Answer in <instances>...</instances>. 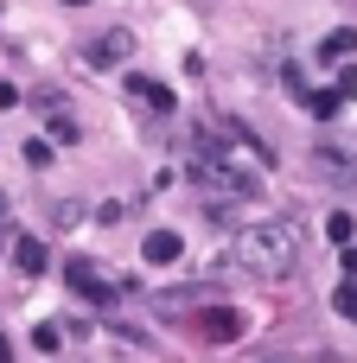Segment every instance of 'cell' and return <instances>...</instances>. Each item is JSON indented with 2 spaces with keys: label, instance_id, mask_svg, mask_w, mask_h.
<instances>
[{
  "label": "cell",
  "instance_id": "1",
  "mask_svg": "<svg viewBox=\"0 0 357 363\" xmlns=\"http://www.w3.org/2000/svg\"><path fill=\"white\" fill-rule=\"evenodd\" d=\"M230 262L249 268V274H262V281H281V274H294V262H300V230H294L287 217L249 223V230L230 242Z\"/></svg>",
  "mask_w": 357,
  "mask_h": 363
},
{
  "label": "cell",
  "instance_id": "2",
  "mask_svg": "<svg viewBox=\"0 0 357 363\" xmlns=\"http://www.w3.org/2000/svg\"><path fill=\"white\" fill-rule=\"evenodd\" d=\"M185 179H192V191H204L217 204H256L262 198V172H249L243 160H224V153H198L185 166Z\"/></svg>",
  "mask_w": 357,
  "mask_h": 363
},
{
  "label": "cell",
  "instance_id": "3",
  "mask_svg": "<svg viewBox=\"0 0 357 363\" xmlns=\"http://www.w3.org/2000/svg\"><path fill=\"white\" fill-rule=\"evenodd\" d=\"M128 51H134V32H128V26H109L102 38H89V51H83V57H89V70H115Z\"/></svg>",
  "mask_w": 357,
  "mask_h": 363
},
{
  "label": "cell",
  "instance_id": "4",
  "mask_svg": "<svg viewBox=\"0 0 357 363\" xmlns=\"http://www.w3.org/2000/svg\"><path fill=\"white\" fill-rule=\"evenodd\" d=\"M313 172L332 185H357V153L351 147H313Z\"/></svg>",
  "mask_w": 357,
  "mask_h": 363
},
{
  "label": "cell",
  "instance_id": "5",
  "mask_svg": "<svg viewBox=\"0 0 357 363\" xmlns=\"http://www.w3.org/2000/svg\"><path fill=\"white\" fill-rule=\"evenodd\" d=\"M64 274H70V287H77V294H83V300H96V306H102V313H109V306H115V287H109V281H102V274H96V268H89V262H70V268H64Z\"/></svg>",
  "mask_w": 357,
  "mask_h": 363
},
{
  "label": "cell",
  "instance_id": "6",
  "mask_svg": "<svg viewBox=\"0 0 357 363\" xmlns=\"http://www.w3.org/2000/svg\"><path fill=\"white\" fill-rule=\"evenodd\" d=\"M128 96H134V102H147L153 115H172V89H166V83H153V77H128Z\"/></svg>",
  "mask_w": 357,
  "mask_h": 363
},
{
  "label": "cell",
  "instance_id": "7",
  "mask_svg": "<svg viewBox=\"0 0 357 363\" xmlns=\"http://www.w3.org/2000/svg\"><path fill=\"white\" fill-rule=\"evenodd\" d=\"M141 255H147V262H179V255H185V236H179V230H153V236L141 242Z\"/></svg>",
  "mask_w": 357,
  "mask_h": 363
},
{
  "label": "cell",
  "instance_id": "8",
  "mask_svg": "<svg viewBox=\"0 0 357 363\" xmlns=\"http://www.w3.org/2000/svg\"><path fill=\"white\" fill-rule=\"evenodd\" d=\"M13 262H19V274H32V281H38L45 268H51V255H45V242H38V236H19V249H13Z\"/></svg>",
  "mask_w": 357,
  "mask_h": 363
},
{
  "label": "cell",
  "instance_id": "9",
  "mask_svg": "<svg viewBox=\"0 0 357 363\" xmlns=\"http://www.w3.org/2000/svg\"><path fill=\"white\" fill-rule=\"evenodd\" d=\"M198 332H204V338H211V345H230V338H236V332H243V319H236V313H224V306H217V313H204V319H198Z\"/></svg>",
  "mask_w": 357,
  "mask_h": 363
},
{
  "label": "cell",
  "instance_id": "10",
  "mask_svg": "<svg viewBox=\"0 0 357 363\" xmlns=\"http://www.w3.org/2000/svg\"><path fill=\"white\" fill-rule=\"evenodd\" d=\"M307 108H313L319 121H332V115L345 108V96H339V89H307Z\"/></svg>",
  "mask_w": 357,
  "mask_h": 363
},
{
  "label": "cell",
  "instance_id": "11",
  "mask_svg": "<svg viewBox=\"0 0 357 363\" xmlns=\"http://www.w3.org/2000/svg\"><path fill=\"white\" fill-rule=\"evenodd\" d=\"M326 236H332L339 249H351V236H357V217H351V211H332V217H326Z\"/></svg>",
  "mask_w": 357,
  "mask_h": 363
},
{
  "label": "cell",
  "instance_id": "12",
  "mask_svg": "<svg viewBox=\"0 0 357 363\" xmlns=\"http://www.w3.org/2000/svg\"><path fill=\"white\" fill-rule=\"evenodd\" d=\"M351 51H357V26H339V32L326 38V57H339V64H345Z\"/></svg>",
  "mask_w": 357,
  "mask_h": 363
},
{
  "label": "cell",
  "instance_id": "13",
  "mask_svg": "<svg viewBox=\"0 0 357 363\" xmlns=\"http://www.w3.org/2000/svg\"><path fill=\"white\" fill-rule=\"evenodd\" d=\"M332 306H339V319H351V325H357V281H339Z\"/></svg>",
  "mask_w": 357,
  "mask_h": 363
},
{
  "label": "cell",
  "instance_id": "14",
  "mask_svg": "<svg viewBox=\"0 0 357 363\" xmlns=\"http://www.w3.org/2000/svg\"><path fill=\"white\" fill-rule=\"evenodd\" d=\"M332 89H339V96L351 102V96H357V64H345V70H339V83H332Z\"/></svg>",
  "mask_w": 357,
  "mask_h": 363
},
{
  "label": "cell",
  "instance_id": "15",
  "mask_svg": "<svg viewBox=\"0 0 357 363\" xmlns=\"http://www.w3.org/2000/svg\"><path fill=\"white\" fill-rule=\"evenodd\" d=\"M345 281H357V242L345 249Z\"/></svg>",
  "mask_w": 357,
  "mask_h": 363
},
{
  "label": "cell",
  "instance_id": "16",
  "mask_svg": "<svg viewBox=\"0 0 357 363\" xmlns=\"http://www.w3.org/2000/svg\"><path fill=\"white\" fill-rule=\"evenodd\" d=\"M0 223H6V191H0Z\"/></svg>",
  "mask_w": 357,
  "mask_h": 363
},
{
  "label": "cell",
  "instance_id": "17",
  "mask_svg": "<svg viewBox=\"0 0 357 363\" xmlns=\"http://www.w3.org/2000/svg\"><path fill=\"white\" fill-rule=\"evenodd\" d=\"M64 6H83V0H64Z\"/></svg>",
  "mask_w": 357,
  "mask_h": 363
}]
</instances>
